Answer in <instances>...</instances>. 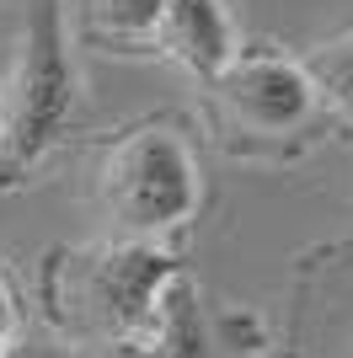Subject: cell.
<instances>
[{"label":"cell","instance_id":"6da1fadb","mask_svg":"<svg viewBox=\"0 0 353 358\" xmlns=\"http://www.w3.org/2000/svg\"><path fill=\"white\" fill-rule=\"evenodd\" d=\"M75 113V64L64 48L59 27V0H38L27 32H22V54L11 70L6 91V123H0V177L16 182L27 166H38L64 134Z\"/></svg>","mask_w":353,"mask_h":358},{"label":"cell","instance_id":"277c9868","mask_svg":"<svg viewBox=\"0 0 353 358\" xmlns=\"http://www.w3.org/2000/svg\"><path fill=\"white\" fill-rule=\"evenodd\" d=\"M214 91L247 129H263V134L300 129L316 107V86L305 80V70L284 59H241L214 80Z\"/></svg>","mask_w":353,"mask_h":358},{"label":"cell","instance_id":"9c48e42d","mask_svg":"<svg viewBox=\"0 0 353 358\" xmlns=\"http://www.w3.org/2000/svg\"><path fill=\"white\" fill-rule=\"evenodd\" d=\"M6 358H75V353H59V348H11Z\"/></svg>","mask_w":353,"mask_h":358},{"label":"cell","instance_id":"7a4b0ae2","mask_svg":"<svg viewBox=\"0 0 353 358\" xmlns=\"http://www.w3.org/2000/svg\"><path fill=\"white\" fill-rule=\"evenodd\" d=\"M102 209L129 236L172 230L198 209V166L172 129H134L102 161Z\"/></svg>","mask_w":353,"mask_h":358},{"label":"cell","instance_id":"5b68a950","mask_svg":"<svg viewBox=\"0 0 353 358\" xmlns=\"http://www.w3.org/2000/svg\"><path fill=\"white\" fill-rule=\"evenodd\" d=\"M150 38H155L182 70L204 75V80H220V75L235 64L230 16H225L220 0H166L161 22H155Z\"/></svg>","mask_w":353,"mask_h":358},{"label":"cell","instance_id":"52a82bcc","mask_svg":"<svg viewBox=\"0 0 353 358\" xmlns=\"http://www.w3.org/2000/svg\"><path fill=\"white\" fill-rule=\"evenodd\" d=\"M166 0H102V27L123 32V38H145L155 32Z\"/></svg>","mask_w":353,"mask_h":358},{"label":"cell","instance_id":"3957f363","mask_svg":"<svg viewBox=\"0 0 353 358\" xmlns=\"http://www.w3.org/2000/svg\"><path fill=\"white\" fill-rule=\"evenodd\" d=\"M172 273V257L150 252V246H97L91 257H81L75 273V310L86 315L97 331H118L129 337L155 315L161 299V278Z\"/></svg>","mask_w":353,"mask_h":358},{"label":"cell","instance_id":"ba28073f","mask_svg":"<svg viewBox=\"0 0 353 358\" xmlns=\"http://www.w3.org/2000/svg\"><path fill=\"white\" fill-rule=\"evenodd\" d=\"M16 348V305H11V289L0 278V358Z\"/></svg>","mask_w":353,"mask_h":358},{"label":"cell","instance_id":"8992f818","mask_svg":"<svg viewBox=\"0 0 353 358\" xmlns=\"http://www.w3.org/2000/svg\"><path fill=\"white\" fill-rule=\"evenodd\" d=\"M305 80L316 91H326V96L353 118V32L310 54V59H305Z\"/></svg>","mask_w":353,"mask_h":358}]
</instances>
